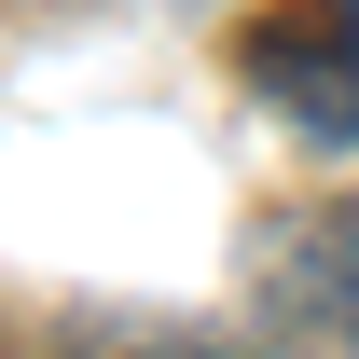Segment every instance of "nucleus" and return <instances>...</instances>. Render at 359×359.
Listing matches in <instances>:
<instances>
[{
	"instance_id": "2",
	"label": "nucleus",
	"mask_w": 359,
	"mask_h": 359,
	"mask_svg": "<svg viewBox=\"0 0 359 359\" xmlns=\"http://www.w3.org/2000/svg\"><path fill=\"white\" fill-rule=\"evenodd\" d=\"M249 304H263L290 346H359V208H304V222H276Z\"/></svg>"
},
{
	"instance_id": "1",
	"label": "nucleus",
	"mask_w": 359,
	"mask_h": 359,
	"mask_svg": "<svg viewBox=\"0 0 359 359\" xmlns=\"http://www.w3.org/2000/svg\"><path fill=\"white\" fill-rule=\"evenodd\" d=\"M235 69H249L304 138L346 152L359 138V0H276V14H249V28H235Z\"/></svg>"
}]
</instances>
